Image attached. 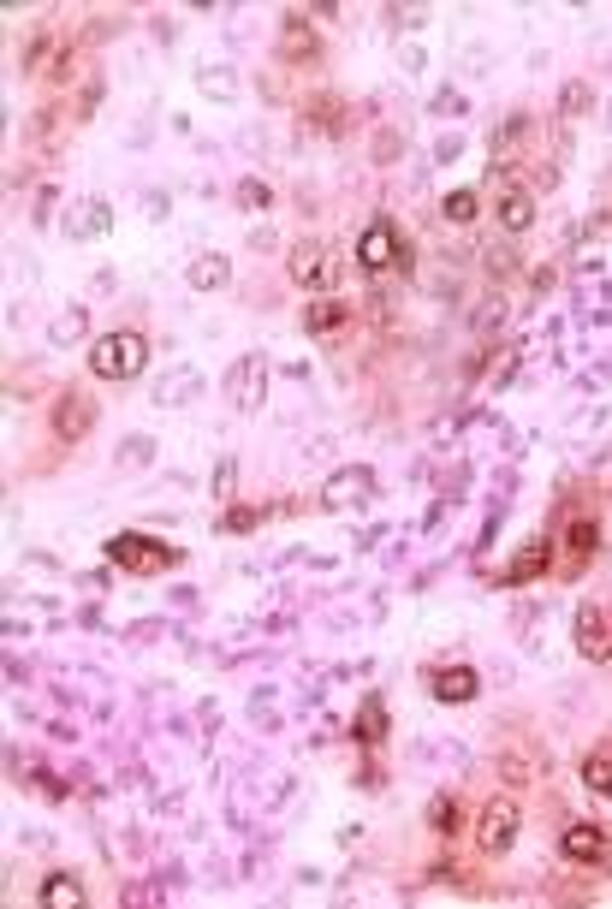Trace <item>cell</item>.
Wrapping results in <instances>:
<instances>
[{"label":"cell","mask_w":612,"mask_h":909,"mask_svg":"<svg viewBox=\"0 0 612 909\" xmlns=\"http://www.w3.org/2000/svg\"><path fill=\"white\" fill-rule=\"evenodd\" d=\"M108 565L125 570V577H162V570L179 565V547H167V541H155V535L125 530V535L108 541Z\"/></svg>","instance_id":"obj_1"},{"label":"cell","mask_w":612,"mask_h":909,"mask_svg":"<svg viewBox=\"0 0 612 909\" xmlns=\"http://www.w3.org/2000/svg\"><path fill=\"white\" fill-rule=\"evenodd\" d=\"M143 363H149V340L143 333H101L90 345V369L101 380H131V375H143Z\"/></svg>","instance_id":"obj_2"},{"label":"cell","mask_w":612,"mask_h":909,"mask_svg":"<svg viewBox=\"0 0 612 909\" xmlns=\"http://www.w3.org/2000/svg\"><path fill=\"white\" fill-rule=\"evenodd\" d=\"M357 262L369 274H399V268H411V244H404V232L392 226V220H375L357 239Z\"/></svg>","instance_id":"obj_3"},{"label":"cell","mask_w":612,"mask_h":909,"mask_svg":"<svg viewBox=\"0 0 612 909\" xmlns=\"http://www.w3.org/2000/svg\"><path fill=\"white\" fill-rule=\"evenodd\" d=\"M577 654L589 659V666H607L612 659V607H601V600H582L577 607Z\"/></svg>","instance_id":"obj_4"},{"label":"cell","mask_w":612,"mask_h":909,"mask_svg":"<svg viewBox=\"0 0 612 909\" xmlns=\"http://www.w3.org/2000/svg\"><path fill=\"white\" fill-rule=\"evenodd\" d=\"M286 274H291V286H303V291H327V286H333V256H327V244H315V239L291 244Z\"/></svg>","instance_id":"obj_5"},{"label":"cell","mask_w":612,"mask_h":909,"mask_svg":"<svg viewBox=\"0 0 612 909\" xmlns=\"http://www.w3.org/2000/svg\"><path fill=\"white\" fill-rule=\"evenodd\" d=\"M369 500H375V470L369 464H345V470H333L327 488H322V506H333V511H352V506H369Z\"/></svg>","instance_id":"obj_6"},{"label":"cell","mask_w":612,"mask_h":909,"mask_svg":"<svg viewBox=\"0 0 612 909\" xmlns=\"http://www.w3.org/2000/svg\"><path fill=\"white\" fill-rule=\"evenodd\" d=\"M66 66H71V42L60 36V31H36L31 36V48H24V71L42 84V78H66Z\"/></svg>","instance_id":"obj_7"},{"label":"cell","mask_w":612,"mask_h":909,"mask_svg":"<svg viewBox=\"0 0 612 909\" xmlns=\"http://www.w3.org/2000/svg\"><path fill=\"white\" fill-rule=\"evenodd\" d=\"M476 844L488 850V856H505V850L518 844V802L512 797H493L482 809V827H476Z\"/></svg>","instance_id":"obj_8"},{"label":"cell","mask_w":612,"mask_h":909,"mask_svg":"<svg viewBox=\"0 0 612 909\" xmlns=\"http://www.w3.org/2000/svg\"><path fill=\"white\" fill-rule=\"evenodd\" d=\"M280 60L286 66H315L322 60V31H315L303 12H286L280 19Z\"/></svg>","instance_id":"obj_9"},{"label":"cell","mask_w":612,"mask_h":909,"mask_svg":"<svg viewBox=\"0 0 612 909\" xmlns=\"http://www.w3.org/2000/svg\"><path fill=\"white\" fill-rule=\"evenodd\" d=\"M96 429V404H90V392H60V399H54V434L66 440V446H78L84 434Z\"/></svg>","instance_id":"obj_10"},{"label":"cell","mask_w":612,"mask_h":909,"mask_svg":"<svg viewBox=\"0 0 612 909\" xmlns=\"http://www.w3.org/2000/svg\"><path fill=\"white\" fill-rule=\"evenodd\" d=\"M226 392H232V404H238V410H262V399H268V357H244V363H232Z\"/></svg>","instance_id":"obj_11"},{"label":"cell","mask_w":612,"mask_h":909,"mask_svg":"<svg viewBox=\"0 0 612 909\" xmlns=\"http://www.w3.org/2000/svg\"><path fill=\"white\" fill-rule=\"evenodd\" d=\"M493 220H500L512 239H518V232H530V226H535V197H530L523 185L500 179V185H493Z\"/></svg>","instance_id":"obj_12"},{"label":"cell","mask_w":612,"mask_h":909,"mask_svg":"<svg viewBox=\"0 0 612 909\" xmlns=\"http://www.w3.org/2000/svg\"><path fill=\"white\" fill-rule=\"evenodd\" d=\"M429 690H434V701H446V708H458V701H470L476 690H482V678H476V666H434Z\"/></svg>","instance_id":"obj_13"},{"label":"cell","mask_w":612,"mask_h":909,"mask_svg":"<svg viewBox=\"0 0 612 909\" xmlns=\"http://www.w3.org/2000/svg\"><path fill=\"white\" fill-rule=\"evenodd\" d=\"M303 125H310L315 137H340L345 131V101L340 96H310L303 101Z\"/></svg>","instance_id":"obj_14"},{"label":"cell","mask_w":612,"mask_h":909,"mask_svg":"<svg viewBox=\"0 0 612 909\" xmlns=\"http://www.w3.org/2000/svg\"><path fill=\"white\" fill-rule=\"evenodd\" d=\"M559 850H565L571 862H601V856H607V832L589 827V820H577V827H565Z\"/></svg>","instance_id":"obj_15"},{"label":"cell","mask_w":612,"mask_h":909,"mask_svg":"<svg viewBox=\"0 0 612 909\" xmlns=\"http://www.w3.org/2000/svg\"><path fill=\"white\" fill-rule=\"evenodd\" d=\"M84 898H90V891H84L78 874H48V879H42V891H36L42 909H84Z\"/></svg>","instance_id":"obj_16"},{"label":"cell","mask_w":612,"mask_h":909,"mask_svg":"<svg viewBox=\"0 0 612 909\" xmlns=\"http://www.w3.org/2000/svg\"><path fill=\"white\" fill-rule=\"evenodd\" d=\"M232 280V262L226 256H197L191 268H185V286L191 291H221Z\"/></svg>","instance_id":"obj_17"},{"label":"cell","mask_w":612,"mask_h":909,"mask_svg":"<svg viewBox=\"0 0 612 909\" xmlns=\"http://www.w3.org/2000/svg\"><path fill=\"white\" fill-rule=\"evenodd\" d=\"M345 303L340 298H322V303H310V310H303V333H315V340H322V333H340L345 328Z\"/></svg>","instance_id":"obj_18"},{"label":"cell","mask_w":612,"mask_h":909,"mask_svg":"<svg viewBox=\"0 0 612 909\" xmlns=\"http://www.w3.org/2000/svg\"><path fill=\"white\" fill-rule=\"evenodd\" d=\"M352 738H357V743H381V738H387V708H381V696H369V701L357 708Z\"/></svg>","instance_id":"obj_19"},{"label":"cell","mask_w":612,"mask_h":909,"mask_svg":"<svg viewBox=\"0 0 612 909\" xmlns=\"http://www.w3.org/2000/svg\"><path fill=\"white\" fill-rule=\"evenodd\" d=\"M547 553H553L547 541H530V547H523V559H512V570H505V583H535V577L553 565Z\"/></svg>","instance_id":"obj_20"},{"label":"cell","mask_w":612,"mask_h":909,"mask_svg":"<svg viewBox=\"0 0 612 909\" xmlns=\"http://www.w3.org/2000/svg\"><path fill=\"white\" fill-rule=\"evenodd\" d=\"M523 137H530V113H505L500 131H493V160H505L512 149H523Z\"/></svg>","instance_id":"obj_21"},{"label":"cell","mask_w":612,"mask_h":909,"mask_svg":"<svg viewBox=\"0 0 612 909\" xmlns=\"http://www.w3.org/2000/svg\"><path fill=\"white\" fill-rule=\"evenodd\" d=\"M594 547H601V523H594V518H577L571 530H565V553H577V559H589Z\"/></svg>","instance_id":"obj_22"},{"label":"cell","mask_w":612,"mask_h":909,"mask_svg":"<svg viewBox=\"0 0 612 909\" xmlns=\"http://www.w3.org/2000/svg\"><path fill=\"white\" fill-rule=\"evenodd\" d=\"M441 214L452 220V226H470V220L482 214V197H476V190H452V197L441 202Z\"/></svg>","instance_id":"obj_23"},{"label":"cell","mask_w":612,"mask_h":909,"mask_svg":"<svg viewBox=\"0 0 612 909\" xmlns=\"http://www.w3.org/2000/svg\"><path fill=\"white\" fill-rule=\"evenodd\" d=\"M582 785H589L594 797L612 802V755H589V761H582Z\"/></svg>","instance_id":"obj_24"},{"label":"cell","mask_w":612,"mask_h":909,"mask_svg":"<svg viewBox=\"0 0 612 909\" xmlns=\"http://www.w3.org/2000/svg\"><path fill=\"white\" fill-rule=\"evenodd\" d=\"M429 827L441 832V839H452V832H458V802H452V797H434V802H429Z\"/></svg>","instance_id":"obj_25"},{"label":"cell","mask_w":612,"mask_h":909,"mask_svg":"<svg viewBox=\"0 0 612 909\" xmlns=\"http://www.w3.org/2000/svg\"><path fill=\"white\" fill-rule=\"evenodd\" d=\"M71 232H78V239H90V232H108V202H84L78 220H71Z\"/></svg>","instance_id":"obj_26"},{"label":"cell","mask_w":612,"mask_h":909,"mask_svg":"<svg viewBox=\"0 0 612 909\" xmlns=\"http://www.w3.org/2000/svg\"><path fill=\"white\" fill-rule=\"evenodd\" d=\"M155 458V440L149 434H137V440H125L120 446V464H149Z\"/></svg>","instance_id":"obj_27"},{"label":"cell","mask_w":612,"mask_h":909,"mask_svg":"<svg viewBox=\"0 0 612 909\" xmlns=\"http://www.w3.org/2000/svg\"><path fill=\"white\" fill-rule=\"evenodd\" d=\"M84 333V310H66L60 321H54V345H71Z\"/></svg>","instance_id":"obj_28"},{"label":"cell","mask_w":612,"mask_h":909,"mask_svg":"<svg viewBox=\"0 0 612 909\" xmlns=\"http://www.w3.org/2000/svg\"><path fill=\"white\" fill-rule=\"evenodd\" d=\"M256 518L262 511H221V530L232 535V530H256Z\"/></svg>","instance_id":"obj_29"},{"label":"cell","mask_w":612,"mask_h":909,"mask_svg":"<svg viewBox=\"0 0 612 909\" xmlns=\"http://www.w3.org/2000/svg\"><path fill=\"white\" fill-rule=\"evenodd\" d=\"M488 268L493 274H512V251H505V244H488Z\"/></svg>","instance_id":"obj_30"},{"label":"cell","mask_w":612,"mask_h":909,"mask_svg":"<svg viewBox=\"0 0 612 909\" xmlns=\"http://www.w3.org/2000/svg\"><path fill=\"white\" fill-rule=\"evenodd\" d=\"M559 108H571V113H582V108H589V90H582V84H571V90H565V96H559Z\"/></svg>","instance_id":"obj_31"},{"label":"cell","mask_w":612,"mask_h":909,"mask_svg":"<svg viewBox=\"0 0 612 909\" xmlns=\"http://www.w3.org/2000/svg\"><path fill=\"white\" fill-rule=\"evenodd\" d=\"M238 197H244V209H268V190H262V185H244Z\"/></svg>","instance_id":"obj_32"},{"label":"cell","mask_w":612,"mask_h":909,"mask_svg":"<svg viewBox=\"0 0 612 909\" xmlns=\"http://www.w3.org/2000/svg\"><path fill=\"white\" fill-rule=\"evenodd\" d=\"M202 90H209V96H226V71H202Z\"/></svg>","instance_id":"obj_33"},{"label":"cell","mask_w":612,"mask_h":909,"mask_svg":"<svg viewBox=\"0 0 612 909\" xmlns=\"http://www.w3.org/2000/svg\"><path fill=\"white\" fill-rule=\"evenodd\" d=\"M226 488H232V458H221V470H214V494L226 500Z\"/></svg>","instance_id":"obj_34"},{"label":"cell","mask_w":612,"mask_h":909,"mask_svg":"<svg viewBox=\"0 0 612 909\" xmlns=\"http://www.w3.org/2000/svg\"><path fill=\"white\" fill-rule=\"evenodd\" d=\"M36 790H42V797H66V790H60V779H54V773H36Z\"/></svg>","instance_id":"obj_35"}]
</instances>
